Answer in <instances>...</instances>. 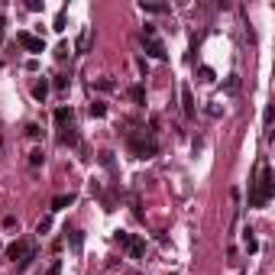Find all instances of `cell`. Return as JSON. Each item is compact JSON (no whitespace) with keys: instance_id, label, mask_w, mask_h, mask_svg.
<instances>
[{"instance_id":"obj_1","label":"cell","mask_w":275,"mask_h":275,"mask_svg":"<svg viewBox=\"0 0 275 275\" xmlns=\"http://www.w3.org/2000/svg\"><path fill=\"white\" fill-rule=\"evenodd\" d=\"M275 194V175H272V165L262 159L259 162V178L253 181V191H249V207H266Z\"/></svg>"},{"instance_id":"obj_2","label":"cell","mask_w":275,"mask_h":275,"mask_svg":"<svg viewBox=\"0 0 275 275\" xmlns=\"http://www.w3.org/2000/svg\"><path fill=\"white\" fill-rule=\"evenodd\" d=\"M75 113L71 107H58L55 110V123H58V143L62 146H78V133H75Z\"/></svg>"},{"instance_id":"obj_3","label":"cell","mask_w":275,"mask_h":275,"mask_svg":"<svg viewBox=\"0 0 275 275\" xmlns=\"http://www.w3.org/2000/svg\"><path fill=\"white\" fill-rule=\"evenodd\" d=\"M130 149H133V156H139V159H152L159 152V143H156V136H136V133H133L130 136Z\"/></svg>"},{"instance_id":"obj_4","label":"cell","mask_w":275,"mask_h":275,"mask_svg":"<svg viewBox=\"0 0 275 275\" xmlns=\"http://www.w3.org/2000/svg\"><path fill=\"white\" fill-rule=\"evenodd\" d=\"M117 243L120 246L126 249V253H130V259H139V256H143V240H136V236H130V233H117Z\"/></svg>"},{"instance_id":"obj_5","label":"cell","mask_w":275,"mask_h":275,"mask_svg":"<svg viewBox=\"0 0 275 275\" xmlns=\"http://www.w3.org/2000/svg\"><path fill=\"white\" fill-rule=\"evenodd\" d=\"M16 42H20L23 49H29V52H46V42L33 33H16Z\"/></svg>"},{"instance_id":"obj_6","label":"cell","mask_w":275,"mask_h":275,"mask_svg":"<svg viewBox=\"0 0 275 275\" xmlns=\"http://www.w3.org/2000/svg\"><path fill=\"white\" fill-rule=\"evenodd\" d=\"M29 253H33V246H29L26 240H16V243H10V246H7V256H10L13 262H16V259L23 262V259H26Z\"/></svg>"},{"instance_id":"obj_7","label":"cell","mask_w":275,"mask_h":275,"mask_svg":"<svg viewBox=\"0 0 275 275\" xmlns=\"http://www.w3.org/2000/svg\"><path fill=\"white\" fill-rule=\"evenodd\" d=\"M143 42H146V52H149L152 58H159V62H165V58H168V52H165V46H162V42L156 39V36H149V39H146V36H143Z\"/></svg>"},{"instance_id":"obj_8","label":"cell","mask_w":275,"mask_h":275,"mask_svg":"<svg viewBox=\"0 0 275 275\" xmlns=\"http://www.w3.org/2000/svg\"><path fill=\"white\" fill-rule=\"evenodd\" d=\"M181 104H185V117L191 120V117H194V97H191V88H181Z\"/></svg>"},{"instance_id":"obj_9","label":"cell","mask_w":275,"mask_h":275,"mask_svg":"<svg viewBox=\"0 0 275 275\" xmlns=\"http://www.w3.org/2000/svg\"><path fill=\"white\" fill-rule=\"evenodd\" d=\"M75 204V194H58V198L52 201V211H65V207Z\"/></svg>"},{"instance_id":"obj_10","label":"cell","mask_w":275,"mask_h":275,"mask_svg":"<svg viewBox=\"0 0 275 275\" xmlns=\"http://www.w3.org/2000/svg\"><path fill=\"white\" fill-rule=\"evenodd\" d=\"M33 97H36V101H46V97H49V81H46V78L33 84Z\"/></svg>"},{"instance_id":"obj_11","label":"cell","mask_w":275,"mask_h":275,"mask_svg":"<svg viewBox=\"0 0 275 275\" xmlns=\"http://www.w3.org/2000/svg\"><path fill=\"white\" fill-rule=\"evenodd\" d=\"M130 97H133L136 104H143V101H146V88H143V84H133V88H130Z\"/></svg>"},{"instance_id":"obj_12","label":"cell","mask_w":275,"mask_h":275,"mask_svg":"<svg viewBox=\"0 0 275 275\" xmlns=\"http://www.w3.org/2000/svg\"><path fill=\"white\" fill-rule=\"evenodd\" d=\"M68 240H71V249H81V240H84V236H81V230H71V233H68Z\"/></svg>"},{"instance_id":"obj_13","label":"cell","mask_w":275,"mask_h":275,"mask_svg":"<svg viewBox=\"0 0 275 275\" xmlns=\"http://www.w3.org/2000/svg\"><path fill=\"white\" fill-rule=\"evenodd\" d=\"M42 159H46V156H42V149H33V152H29V165H42Z\"/></svg>"},{"instance_id":"obj_14","label":"cell","mask_w":275,"mask_h":275,"mask_svg":"<svg viewBox=\"0 0 275 275\" xmlns=\"http://www.w3.org/2000/svg\"><path fill=\"white\" fill-rule=\"evenodd\" d=\"M246 249H249V253H256V249H259V243L253 240V230H246Z\"/></svg>"},{"instance_id":"obj_15","label":"cell","mask_w":275,"mask_h":275,"mask_svg":"<svg viewBox=\"0 0 275 275\" xmlns=\"http://www.w3.org/2000/svg\"><path fill=\"white\" fill-rule=\"evenodd\" d=\"M104 113H107L104 104H91V117H104Z\"/></svg>"},{"instance_id":"obj_16","label":"cell","mask_w":275,"mask_h":275,"mask_svg":"<svg viewBox=\"0 0 275 275\" xmlns=\"http://www.w3.org/2000/svg\"><path fill=\"white\" fill-rule=\"evenodd\" d=\"M201 81L211 84V81H214V71H211V68H201Z\"/></svg>"},{"instance_id":"obj_17","label":"cell","mask_w":275,"mask_h":275,"mask_svg":"<svg viewBox=\"0 0 275 275\" xmlns=\"http://www.w3.org/2000/svg\"><path fill=\"white\" fill-rule=\"evenodd\" d=\"M55 88H68V75H58V78H55Z\"/></svg>"},{"instance_id":"obj_18","label":"cell","mask_w":275,"mask_h":275,"mask_svg":"<svg viewBox=\"0 0 275 275\" xmlns=\"http://www.w3.org/2000/svg\"><path fill=\"white\" fill-rule=\"evenodd\" d=\"M26 133H29V136H33V139H36V136H39V133H42V130H39V126H36V123H29V126H26Z\"/></svg>"},{"instance_id":"obj_19","label":"cell","mask_w":275,"mask_h":275,"mask_svg":"<svg viewBox=\"0 0 275 275\" xmlns=\"http://www.w3.org/2000/svg\"><path fill=\"white\" fill-rule=\"evenodd\" d=\"M62 272V262H52V269H49V275H58Z\"/></svg>"},{"instance_id":"obj_20","label":"cell","mask_w":275,"mask_h":275,"mask_svg":"<svg viewBox=\"0 0 275 275\" xmlns=\"http://www.w3.org/2000/svg\"><path fill=\"white\" fill-rule=\"evenodd\" d=\"M0 36H3V16H0Z\"/></svg>"}]
</instances>
